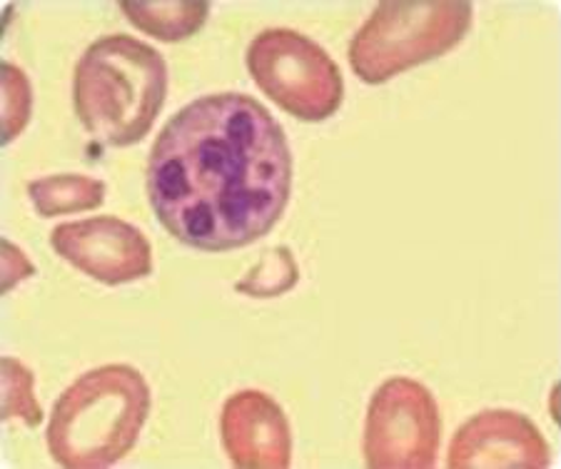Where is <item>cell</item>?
Wrapping results in <instances>:
<instances>
[{"label": "cell", "instance_id": "1", "mask_svg": "<svg viewBox=\"0 0 561 469\" xmlns=\"http://www.w3.org/2000/svg\"><path fill=\"white\" fill-rule=\"evenodd\" d=\"M145 175L152 210L178 242L228 252L252 245L283 218L293 156L265 105L213 93L170 117Z\"/></svg>", "mask_w": 561, "mask_h": 469}, {"label": "cell", "instance_id": "2", "mask_svg": "<svg viewBox=\"0 0 561 469\" xmlns=\"http://www.w3.org/2000/svg\"><path fill=\"white\" fill-rule=\"evenodd\" d=\"M148 414L150 387L140 369L103 365L78 377L58 397L45 439L60 467H113L138 445Z\"/></svg>", "mask_w": 561, "mask_h": 469}, {"label": "cell", "instance_id": "3", "mask_svg": "<svg viewBox=\"0 0 561 469\" xmlns=\"http://www.w3.org/2000/svg\"><path fill=\"white\" fill-rule=\"evenodd\" d=\"M168 66L130 35H105L83 53L72 78L78 121L95 140L128 148L150 133L165 103Z\"/></svg>", "mask_w": 561, "mask_h": 469}, {"label": "cell", "instance_id": "4", "mask_svg": "<svg viewBox=\"0 0 561 469\" xmlns=\"http://www.w3.org/2000/svg\"><path fill=\"white\" fill-rule=\"evenodd\" d=\"M472 15V3H377L350 43V66L369 85L387 83L457 48Z\"/></svg>", "mask_w": 561, "mask_h": 469}, {"label": "cell", "instance_id": "5", "mask_svg": "<svg viewBox=\"0 0 561 469\" xmlns=\"http://www.w3.org/2000/svg\"><path fill=\"white\" fill-rule=\"evenodd\" d=\"M255 85L285 113L305 123H322L340 111L345 83L337 62L320 43L289 28H267L248 48Z\"/></svg>", "mask_w": 561, "mask_h": 469}, {"label": "cell", "instance_id": "6", "mask_svg": "<svg viewBox=\"0 0 561 469\" xmlns=\"http://www.w3.org/2000/svg\"><path fill=\"white\" fill-rule=\"evenodd\" d=\"M442 417L434 394L412 377L377 387L367 408L362 453L373 469H432L437 465Z\"/></svg>", "mask_w": 561, "mask_h": 469}, {"label": "cell", "instance_id": "7", "mask_svg": "<svg viewBox=\"0 0 561 469\" xmlns=\"http://www.w3.org/2000/svg\"><path fill=\"white\" fill-rule=\"evenodd\" d=\"M50 245L80 273L103 285H128L152 273V248L135 225L121 218L62 222Z\"/></svg>", "mask_w": 561, "mask_h": 469}, {"label": "cell", "instance_id": "8", "mask_svg": "<svg viewBox=\"0 0 561 469\" xmlns=\"http://www.w3.org/2000/svg\"><path fill=\"white\" fill-rule=\"evenodd\" d=\"M551 453L545 435L514 410H484L451 437L449 469H545Z\"/></svg>", "mask_w": 561, "mask_h": 469}, {"label": "cell", "instance_id": "9", "mask_svg": "<svg viewBox=\"0 0 561 469\" xmlns=\"http://www.w3.org/2000/svg\"><path fill=\"white\" fill-rule=\"evenodd\" d=\"M220 437L230 462L240 469H287L293 459L285 412L260 390L234 392L222 404Z\"/></svg>", "mask_w": 561, "mask_h": 469}, {"label": "cell", "instance_id": "10", "mask_svg": "<svg viewBox=\"0 0 561 469\" xmlns=\"http://www.w3.org/2000/svg\"><path fill=\"white\" fill-rule=\"evenodd\" d=\"M121 11L128 21L145 35H152L162 43H180L193 35L207 23L210 3L201 0H125Z\"/></svg>", "mask_w": 561, "mask_h": 469}, {"label": "cell", "instance_id": "11", "mask_svg": "<svg viewBox=\"0 0 561 469\" xmlns=\"http://www.w3.org/2000/svg\"><path fill=\"white\" fill-rule=\"evenodd\" d=\"M28 195L35 210L43 218H58V215L95 210L105 203V183L88 175H50L33 180Z\"/></svg>", "mask_w": 561, "mask_h": 469}, {"label": "cell", "instance_id": "12", "mask_svg": "<svg viewBox=\"0 0 561 469\" xmlns=\"http://www.w3.org/2000/svg\"><path fill=\"white\" fill-rule=\"evenodd\" d=\"M300 279V267L293 250L287 245L270 248L255 265L250 267V273L234 285V290L255 297V300H270V297H279L293 290Z\"/></svg>", "mask_w": 561, "mask_h": 469}, {"label": "cell", "instance_id": "13", "mask_svg": "<svg viewBox=\"0 0 561 469\" xmlns=\"http://www.w3.org/2000/svg\"><path fill=\"white\" fill-rule=\"evenodd\" d=\"M3 420H23L28 427H38L43 410L33 394V373L15 357H3Z\"/></svg>", "mask_w": 561, "mask_h": 469}, {"label": "cell", "instance_id": "14", "mask_svg": "<svg viewBox=\"0 0 561 469\" xmlns=\"http://www.w3.org/2000/svg\"><path fill=\"white\" fill-rule=\"evenodd\" d=\"M0 76H3V146H8L31 121L33 93L28 78L13 62H3Z\"/></svg>", "mask_w": 561, "mask_h": 469}, {"label": "cell", "instance_id": "15", "mask_svg": "<svg viewBox=\"0 0 561 469\" xmlns=\"http://www.w3.org/2000/svg\"><path fill=\"white\" fill-rule=\"evenodd\" d=\"M35 273V267L31 265V260L23 255L21 250H18L13 242H3V283H0V287H3V295L11 293L15 283H21V279L31 277Z\"/></svg>", "mask_w": 561, "mask_h": 469}]
</instances>
